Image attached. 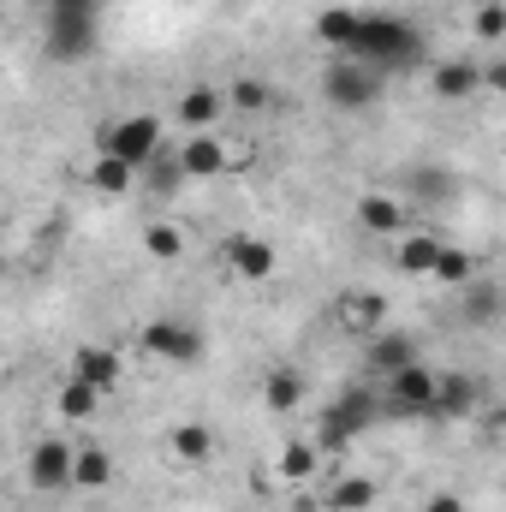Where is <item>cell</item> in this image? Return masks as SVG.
Returning <instances> with one entry per match:
<instances>
[{
    "instance_id": "cell-8",
    "label": "cell",
    "mask_w": 506,
    "mask_h": 512,
    "mask_svg": "<svg viewBox=\"0 0 506 512\" xmlns=\"http://www.w3.org/2000/svg\"><path fill=\"white\" fill-rule=\"evenodd\" d=\"M381 411V393H370V387H352L328 417H322V435H316V447H346L358 429H370Z\"/></svg>"
},
{
    "instance_id": "cell-3",
    "label": "cell",
    "mask_w": 506,
    "mask_h": 512,
    "mask_svg": "<svg viewBox=\"0 0 506 512\" xmlns=\"http://www.w3.org/2000/svg\"><path fill=\"white\" fill-rule=\"evenodd\" d=\"M96 6L102 0H48V54L84 60L96 48Z\"/></svg>"
},
{
    "instance_id": "cell-26",
    "label": "cell",
    "mask_w": 506,
    "mask_h": 512,
    "mask_svg": "<svg viewBox=\"0 0 506 512\" xmlns=\"http://www.w3.org/2000/svg\"><path fill=\"white\" fill-rule=\"evenodd\" d=\"M358 18H364V12L334 6V12H322V18H316V36H322L328 48H340V54H346V48H352V36H358Z\"/></svg>"
},
{
    "instance_id": "cell-4",
    "label": "cell",
    "mask_w": 506,
    "mask_h": 512,
    "mask_svg": "<svg viewBox=\"0 0 506 512\" xmlns=\"http://www.w3.org/2000/svg\"><path fill=\"white\" fill-rule=\"evenodd\" d=\"M96 155H114V161H126V167L143 173V167L161 155V120H155V114H120V120H108Z\"/></svg>"
},
{
    "instance_id": "cell-29",
    "label": "cell",
    "mask_w": 506,
    "mask_h": 512,
    "mask_svg": "<svg viewBox=\"0 0 506 512\" xmlns=\"http://www.w3.org/2000/svg\"><path fill=\"white\" fill-rule=\"evenodd\" d=\"M435 280H441V286H471V280H477V256L459 251V245H447L441 262H435Z\"/></svg>"
},
{
    "instance_id": "cell-32",
    "label": "cell",
    "mask_w": 506,
    "mask_h": 512,
    "mask_svg": "<svg viewBox=\"0 0 506 512\" xmlns=\"http://www.w3.org/2000/svg\"><path fill=\"white\" fill-rule=\"evenodd\" d=\"M471 24H477V36H483V42H501V36H506V0H483Z\"/></svg>"
},
{
    "instance_id": "cell-9",
    "label": "cell",
    "mask_w": 506,
    "mask_h": 512,
    "mask_svg": "<svg viewBox=\"0 0 506 512\" xmlns=\"http://www.w3.org/2000/svg\"><path fill=\"white\" fill-rule=\"evenodd\" d=\"M179 167H185V179H221V173L233 167V149H227L215 131H197V137H185Z\"/></svg>"
},
{
    "instance_id": "cell-20",
    "label": "cell",
    "mask_w": 506,
    "mask_h": 512,
    "mask_svg": "<svg viewBox=\"0 0 506 512\" xmlns=\"http://www.w3.org/2000/svg\"><path fill=\"white\" fill-rule=\"evenodd\" d=\"M262 405L268 411H298L304 405V370H268V382H262Z\"/></svg>"
},
{
    "instance_id": "cell-33",
    "label": "cell",
    "mask_w": 506,
    "mask_h": 512,
    "mask_svg": "<svg viewBox=\"0 0 506 512\" xmlns=\"http://www.w3.org/2000/svg\"><path fill=\"white\" fill-rule=\"evenodd\" d=\"M423 512H465V495H459V489H435V495L423 501Z\"/></svg>"
},
{
    "instance_id": "cell-23",
    "label": "cell",
    "mask_w": 506,
    "mask_h": 512,
    "mask_svg": "<svg viewBox=\"0 0 506 512\" xmlns=\"http://www.w3.org/2000/svg\"><path fill=\"white\" fill-rule=\"evenodd\" d=\"M108 483H114V459H108V447H78L72 489H108Z\"/></svg>"
},
{
    "instance_id": "cell-15",
    "label": "cell",
    "mask_w": 506,
    "mask_h": 512,
    "mask_svg": "<svg viewBox=\"0 0 506 512\" xmlns=\"http://www.w3.org/2000/svg\"><path fill=\"white\" fill-rule=\"evenodd\" d=\"M405 364H423V358H417V340L381 328L376 340H370V370H376V376H393V370H405Z\"/></svg>"
},
{
    "instance_id": "cell-1",
    "label": "cell",
    "mask_w": 506,
    "mask_h": 512,
    "mask_svg": "<svg viewBox=\"0 0 506 512\" xmlns=\"http://www.w3.org/2000/svg\"><path fill=\"white\" fill-rule=\"evenodd\" d=\"M346 54L364 60V66H376V72H411L423 60V36L405 18H393V12H364Z\"/></svg>"
},
{
    "instance_id": "cell-22",
    "label": "cell",
    "mask_w": 506,
    "mask_h": 512,
    "mask_svg": "<svg viewBox=\"0 0 506 512\" xmlns=\"http://www.w3.org/2000/svg\"><path fill=\"white\" fill-rule=\"evenodd\" d=\"M137 179H143V173L126 167V161H114V155H96V167H90V185H96L102 197H126Z\"/></svg>"
},
{
    "instance_id": "cell-13",
    "label": "cell",
    "mask_w": 506,
    "mask_h": 512,
    "mask_svg": "<svg viewBox=\"0 0 506 512\" xmlns=\"http://www.w3.org/2000/svg\"><path fill=\"white\" fill-rule=\"evenodd\" d=\"M483 405V382L465 376V370H447L441 376V399H435V417H471Z\"/></svg>"
},
{
    "instance_id": "cell-27",
    "label": "cell",
    "mask_w": 506,
    "mask_h": 512,
    "mask_svg": "<svg viewBox=\"0 0 506 512\" xmlns=\"http://www.w3.org/2000/svg\"><path fill=\"white\" fill-rule=\"evenodd\" d=\"M328 507L334 512H370L376 507V483L370 477H340L334 495H328Z\"/></svg>"
},
{
    "instance_id": "cell-6",
    "label": "cell",
    "mask_w": 506,
    "mask_h": 512,
    "mask_svg": "<svg viewBox=\"0 0 506 512\" xmlns=\"http://www.w3.org/2000/svg\"><path fill=\"white\" fill-rule=\"evenodd\" d=\"M137 346H143L149 358H161V364H203V328H191V322H179V316L143 322Z\"/></svg>"
},
{
    "instance_id": "cell-12",
    "label": "cell",
    "mask_w": 506,
    "mask_h": 512,
    "mask_svg": "<svg viewBox=\"0 0 506 512\" xmlns=\"http://www.w3.org/2000/svg\"><path fill=\"white\" fill-rule=\"evenodd\" d=\"M334 322H340L346 334H364V340H376L381 322H387V304H381V292H346V298L334 304Z\"/></svg>"
},
{
    "instance_id": "cell-7",
    "label": "cell",
    "mask_w": 506,
    "mask_h": 512,
    "mask_svg": "<svg viewBox=\"0 0 506 512\" xmlns=\"http://www.w3.org/2000/svg\"><path fill=\"white\" fill-rule=\"evenodd\" d=\"M72 471H78V447H72V441H36V447H30L24 477H30L36 495H66V489H72Z\"/></svg>"
},
{
    "instance_id": "cell-24",
    "label": "cell",
    "mask_w": 506,
    "mask_h": 512,
    "mask_svg": "<svg viewBox=\"0 0 506 512\" xmlns=\"http://www.w3.org/2000/svg\"><path fill=\"white\" fill-rule=\"evenodd\" d=\"M501 310L506 304H501V286H495V280H471V286H465V304H459L465 322H495Z\"/></svg>"
},
{
    "instance_id": "cell-31",
    "label": "cell",
    "mask_w": 506,
    "mask_h": 512,
    "mask_svg": "<svg viewBox=\"0 0 506 512\" xmlns=\"http://www.w3.org/2000/svg\"><path fill=\"white\" fill-rule=\"evenodd\" d=\"M227 102H233V114H262V108H268V84H256V78H239V84L227 90Z\"/></svg>"
},
{
    "instance_id": "cell-18",
    "label": "cell",
    "mask_w": 506,
    "mask_h": 512,
    "mask_svg": "<svg viewBox=\"0 0 506 512\" xmlns=\"http://www.w3.org/2000/svg\"><path fill=\"white\" fill-rule=\"evenodd\" d=\"M167 447H173L179 465H209V459H215V435H209L203 423H179V429L167 435Z\"/></svg>"
},
{
    "instance_id": "cell-17",
    "label": "cell",
    "mask_w": 506,
    "mask_h": 512,
    "mask_svg": "<svg viewBox=\"0 0 506 512\" xmlns=\"http://www.w3.org/2000/svg\"><path fill=\"white\" fill-rule=\"evenodd\" d=\"M441 239L435 233H411V239H399V251H393V262H399V274H429L435 280V262H441Z\"/></svg>"
},
{
    "instance_id": "cell-10",
    "label": "cell",
    "mask_w": 506,
    "mask_h": 512,
    "mask_svg": "<svg viewBox=\"0 0 506 512\" xmlns=\"http://www.w3.org/2000/svg\"><path fill=\"white\" fill-rule=\"evenodd\" d=\"M227 108H233V102H227V90L197 84V90H185V96H179V108H173V114H179V126L197 137V131H215V126H221V114H227Z\"/></svg>"
},
{
    "instance_id": "cell-14",
    "label": "cell",
    "mask_w": 506,
    "mask_h": 512,
    "mask_svg": "<svg viewBox=\"0 0 506 512\" xmlns=\"http://www.w3.org/2000/svg\"><path fill=\"white\" fill-rule=\"evenodd\" d=\"M72 376H84L90 387L114 393V387H120V352H108V346H78V352H72Z\"/></svg>"
},
{
    "instance_id": "cell-25",
    "label": "cell",
    "mask_w": 506,
    "mask_h": 512,
    "mask_svg": "<svg viewBox=\"0 0 506 512\" xmlns=\"http://www.w3.org/2000/svg\"><path fill=\"white\" fill-rule=\"evenodd\" d=\"M143 256H155V262H179V256H185V233H179L173 221H149V227H143Z\"/></svg>"
},
{
    "instance_id": "cell-19",
    "label": "cell",
    "mask_w": 506,
    "mask_h": 512,
    "mask_svg": "<svg viewBox=\"0 0 506 512\" xmlns=\"http://www.w3.org/2000/svg\"><path fill=\"white\" fill-rule=\"evenodd\" d=\"M358 227H370V233H399V227H405V203H399V197H381V191L358 197Z\"/></svg>"
},
{
    "instance_id": "cell-28",
    "label": "cell",
    "mask_w": 506,
    "mask_h": 512,
    "mask_svg": "<svg viewBox=\"0 0 506 512\" xmlns=\"http://www.w3.org/2000/svg\"><path fill=\"white\" fill-rule=\"evenodd\" d=\"M316 459H322L316 441H292V447L280 453V477H286V483H310V477H316Z\"/></svg>"
},
{
    "instance_id": "cell-16",
    "label": "cell",
    "mask_w": 506,
    "mask_h": 512,
    "mask_svg": "<svg viewBox=\"0 0 506 512\" xmlns=\"http://www.w3.org/2000/svg\"><path fill=\"white\" fill-rule=\"evenodd\" d=\"M227 262H233V274H245V280H268V274H274V245L239 233V239L227 245Z\"/></svg>"
},
{
    "instance_id": "cell-35",
    "label": "cell",
    "mask_w": 506,
    "mask_h": 512,
    "mask_svg": "<svg viewBox=\"0 0 506 512\" xmlns=\"http://www.w3.org/2000/svg\"><path fill=\"white\" fill-rule=\"evenodd\" d=\"M495 429H501V435H506V405H501V411H495Z\"/></svg>"
},
{
    "instance_id": "cell-2",
    "label": "cell",
    "mask_w": 506,
    "mask_h": 512,
    "mask_svg": "<svg viewBox=\"0 0 506 512\" xmlns=\"http://www.w3.org/2000/svg\"><path fill=\"white\" fill-rule=\"evenodd\" d=\"M381 78L387 72L352 60V54H334V66H322V96H328L334 114H364V108L381 102Z\"/></svg>"
},
{
    "instance_id": "cell-11",
    "label": "cell",
    "mask_w": 506,
    "mask_h": 512,
    "mask_svg": "<svg viewBox=\"0 0 506 512\" xmlns=\"http://www.w3.org/2000/svg\"><path fill=\"white\" fill-rule=\"evenodd\" d=\"M429 90L441 102H471L483 90V66L477 60H441V66H429Z\"/></svg>"
},
{
    "instance_id": "cell-30",
    "label": "cell",
    "mask_w": 506,
    "mask_h": 512,
    "mask_svg": "<svg viewBox=\"0 0 506 512\" xmlns=\"http://www.w3.org/2000/svg\"><path fill=\"white\" fill-rule=\"evenodd\" d=\"M179 179H185V167H179V155H155V161L143 167V185H149L155 197H167V191H173Z\"/></svg>"
},
{
    "instance_id": "cell-21",
    "label": "cell",
    "mask_w": 506,
    "mask_h": 512,
    "mask_svg": "<svg viewBox=\"0 0 506 512\" xmlns=\"http://www.w3.org/2000/svg\"><path fill=\"white\" fill-rule=\"evenodd\" d=\"M102 399H108L102 387H90L84 376H66V382H60V417L84 423V417H96V405H102Z\"/></svg>"
},
{
    "instance_id": "cell-34",
    "label": "cell",
    "mask_w": 506,
    "mask_h": 512,
    "mask_svg": "<svg viewBox=\"0 0 506 512\" xmlns=\"http://www.w3.org/2000/svg\"><path fill=\"white\" fill-rule=\"evenodd\" d=\"M483 90H501L506 96V60H489V66H483Z\"/></svg>"
},
{
    "instance_id": "cell-5",
    "label": "cell",
    "mask_w": 506,
    "mask_h": 512,
    "mask_svg": "<svg viewBox=\"0 0 506 512\" xmlns=\"http://www.w3.org/2000/svg\"><path fill=\"white\" fill-rule=\"evenodd\" d=\"M441 399V376L429 364H405L393 376H381V411L387 417H435Z\"/></svg>"
}]
</instances>
